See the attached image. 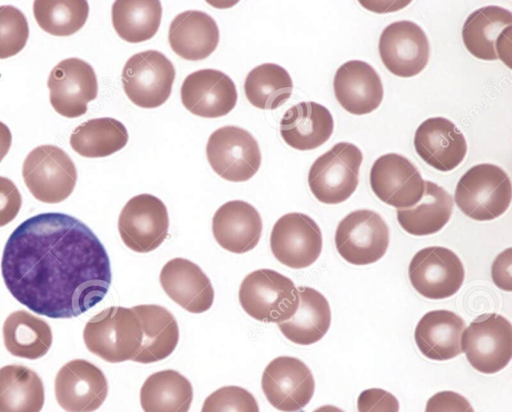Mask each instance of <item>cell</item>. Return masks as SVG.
Instances as JSON below:
<instances>
[{
  "label": "cell",
  "instance_id": "cell-1",
  "mask_svg": "<svg viewBox=\"0 0 512 412\" xmlns=\"http://www.w3.org/2000/svg\"><path fill=\"white\" fill-rule=\"evenodd\" d=\"M1 272L11 295L53 319L77 317L103 300L111 280L108 253L93 231L64 213H41L8 238Z\"/></svg>",
  "mask_w": 512,
  "mask_h": 412
},
{
  "label": "cell",
  "instance_id": "cell-2",
  "mask_svg": "<svg viewBox=\"0 0 512 412\" xmlns=\"http://www.w3.org/2000/svg\"><path fill=\"white\" fill-rule=\"evenodd\" d=\"M143 332L132 308L112 306L92 317L85 325L83 339L87 349L110 363L135 358Z\"/></svg>",
  "mask_w": 512,
  "mask_h": 412
},
{
  "label": "cell",
  "instance_id": "cell-3",
  "mask_svg": "<svg viewBox=\"0 0 512 412\" xmlns=\"http://www.w3.org/2000/svg\"><path fill=\"white\" fill-rule=\"evenodd\" d=\"M512 187L506 172L494 164H477L459 179L454 200L458 208L476 221H489L506 212Z\"/></svg>",
  "mask_w": 512,
  "mask_h": 412
},
{
  "label": "cell",
  "instance_id": "cell-4",
  "mask_svg": "<svg viewBox=\"0 0 512 412\" xmlns=\"http://www.w3.org/2000/svg\"><path fill=\"white\" fill-rule=\"evenodd\" d=\"M239 302L252 318L265 323L289 320L299 305L294 282L272 269H258L241 282Z\"/></svg>",
  "mask_w": 512,
  "mask_h": 412
},
{
  "label": "cell",
  "instance_id": "cell-5",
  "mask_svg": "<svg viewBox=\"0 0 512 412\" xmlns=\"http://www.w3.org/2000/svg\"><path fill=\"white\" fill-rule=\"evenodd\" d=\"M363 155L352 143L339 142L311 165L308 184L315 198L324 204H339L356 190Z\"/></svg>",
  "mask_w": 512,
  "mask_h": 412
},
{
  "label": "cell",
  "instance_id": "cell-6",
  "mask_svg": "<svg viewBox=\"0 0 512 412\" xmlns=\"http://www.w3.org/2000/svg\"><path fill=\"white\" fill-rule=\"evenodd\" d=\"M22 176L29 192L44 203L68 198L77 181L76 167L69 155L54 145H40L26 157Z\"/></svg>",
  "mask_w": 512,
  "mask_h": 412
},
{
  "label": "cell",
  "instance_id": "cell-7",
  "mask_svg": "<svg viewBox=\"0 0 512 412\" xmlns=\"http://www.w3.org/2000/svg\"><path fill=\"white\" fill-rule=\"evenodd\" d=\"M460 343L475 370L484 374L497 373L512 357L511 323L499 314H483L464 329Z\"/></svg>",
  "mask_w": 512,
  "mask_h": 412
},
{
  "label": "cell",
  "instance_id": "cell-8",
  "mask_svg": "<svg viewBox=\"0 0 512 412\" xmlns=\"http://www.w3.org/2000/svg\"><path fill=\"white\" fill-rule=\"evenodd\" d=\"M175 79L172 62L161 52L148 50L131 56L122 70L127 97L141 108H156L169 98Z\"/></svg>",
  "mask_w": 512,
  "mask_h": 412
},
{
  "label": "cell",
  "instance_id": "cell-9",
  "mask_svg": "<svg viewBox=\"0 0 512 412\" xmlns=\"http://www.w3.org/2000/svg\"><path fill=\"white\" fill-rule=\"evenodd\" d=\"M206 155L214 172L232 182L249 180L261 165L256 139L247 130L233 125L221 127L209 136Z\"/></svg>",
  "mask_w": 512,
  "mask_h": 412
},
{
  "label": "cell",
  "instance_id": "cell-10",
  "mask_svg": "<svg viewBox=\"0 0 512 412\" xmlns=\"http://www.w3.org/2000/svg\"><path fill=\"white\" fill-rule=\"evenodd\" d=\"M335 245L345 261L368 265L381 259L389 246V228L376 212L361 209L345 216L338 224Z\"/></svg>",
  "mask_w": 512,
  "mask_h": 412
},
{
  "label": "cell",
  "instance_id": "cell-11",
  "mask_svg": "<svg viewBox=\"0 0 512 412\" xmlns=\"http://www.w3.org/2000/svg\"><path fill=\"white\" fill-rule=\"evenodd\" d=\"M169 216L165 204L151 194L132 197L118 219V231L131 250L147 253L158 248L166 239Z\"/></svg>",
  "mask_w": 512,
  "mask_h": 412
},
{
  "label": "cell",
  "instance_id": "cell-12",
  "mask_svg": "<svg viewBox=\"0 0 512 412\" xmlns=\"http://www.w3.org/2000/svg\"><path fill=\"white\" fill-rule=\"evenodd\" d=\"M465 277L463 264L450 249L432 246L419 250L409 264L413 288L428 299H445L461 288Z\"/></svg>",
  "mask_w": 512,
  "mask_h": 412
},
{
  "label": "cell",
  "instance_id": "cell-13",
  "mask_svg": "<svg viewBox=\"0 0 512 412\" xmlns=\"http://www.w3.org/2000/svg\"><path fill=\"white\" fill-rule=\"evenodd\" d=\"M261 387L274 408L283 412H297L312 399L315 381L303 361L291 356H280L264 369Z\"/></svg>",
  "mask_w": 512,
  "mask_h": 412
},
{
  "label": "cell",
  "instance_id": "cell-14",
  "mask_svg": "<svg viewBox=\"0 0 512 412\" xmlns=\"http://www.w3.org/2000/svg\"><path fill=\"white\" fill-rule=\"evenodd\" d=\"M270 248L274 257L287 267H309L321 254V230L308 215L287 213L272 228Z\"/></svg>",
  "mask_w": 512,
  "mask_h": 412
},
{
  "label": "cell",
  "instance_id": "cell-15",
  "mask_svg": "<svg viewBox=\"0 0 512 412\" xmlns=\"http://www.w3.org/2000/svg\"><path fill=\"white\" fill-rule=\"evenodd\" d=\"M378 51L389 72L408 78L416 76L426 67L430 46L419 25L401 20L384 28L379 38Z\"/></svg>",
  "mask_w": 512,
  "mask_h": 412
},
{
  "label": "cell",
  "instance_id": "cell-16",
  "mask_svg": "<svg viewBox=\"0 0 512 412\" xmlns=\"http://www.w3.org/2000/svg\"><path fill=\"white\" fill-rule=\"evenodd\" d=\"M370 186L379 200L397 209L415 206L422 198L425 181L406 157L387 153L373 163Z\"/></svg>",
  "mask_w": 512,
  "mask_h": 412
},
{
  "label": "cell",
  "instance_id": "cell-17",
  "mask_svg": "<svg viewBox=\"0 0 512 412\" xmlns=\"http://www.w3.org/2000/svg\"><path fill=\"white\" fill-rule=\"evenodd\" d=\"M50 103L54 110L67 118L87 112V104L97 97L98 84L94 69L79 58L60 61L48 78Z\"/></svg>",
  "mask_w": 512,
  "mask_h": 412
},
{
  "label": "cell",
  "instance_id": "cell-18",
  "mask_svg": "<svg viewBox=\"0 0 512 412\" xmlns=\"http://www.w3.org/2000/svg\"><path fill=\"white\" fill-rule=\"evenodd\" d=\"M55 397L67 412H93L105 401L108 382L102 370L84 359L64 364L54 382Z\"/></svg>",
  "mask_w": 512,
  "mask_h": 412
},
{
  "label": "cell",
  "instance_id": "cell-19",
  "mask_svg": "<svg viewBox=\"0 0 512 412\" xmlns=\"http://www.w3.org/2000/svg\"><path fill=\"white\" fill-rule=\"evenodd\" d=\"M181 101L194 115L205 118L222 117L236 105V86L222 71L201 69L184 79Z\"/></svg>",
  "mask_w": 512,
  "mask_h": 412
},
{
  "label": "cell",
  "instance_id": "cell-20",
  "mask_svg": "<svg viewBox=\"0 0 512 412\" xmlns=\"http://www.w3.org/2000/svg\"><path fill=\"white\" fill-rule=\"evenodd\" d=\"M414 147L424 162L442 172L455 169L467 153L464 135L444 117L423 121L415 132Z\"/></svg>",
  "mask_w": 512,
  "mask_h": 412
},
{
  "label": "cell",
  "instance_id": "cell-21",
  "mask_svg": "<svg viewBox=\"0 0 512 412\" xmlns=\"http://www.w3.org/2000/svg\"><path fill=\"white\" fill-rule=\"evenodd\" d=\"M333 88L339 104L354 115L376 110L384 94L376 70L361 60H350L342 64L334 76Z\"/></svg>",
  "mask_w": 512,
  "mask_h": 412
},
{
  "label": "cell",
  "instance_id": "cell-22",
  "mask_svg": "<svg viewBox=\"0 0 512 412\" xmlns=\"http://www.w3.org/2000/svg\"><path fill=\"white\" fill-rule=\"evenodd\" d=\"M160 284L164 292L190 313L209 310L214 300L210 279L195 263L185 258H173L161 269Z\"/></svg>",
  "mask_w": 512,
  "mask_h": 412
},
{
  "label": "cell",
  "instance_id": "cell-23",
  "mask_svg": "<svg viewBox=\"0 0 512 412\" xmlns=\"http://www.w3.org/2000/svg\"><path fill=\"white\" fill-rule=\"evenodd\" d=\"M212 232L223 249L242 254L257 246L262 233L261 216L251 204L232 200L215 212Z\"/></svg>",
  "mask_w": 512,
  "mask_h": 412
},
{
  "label": "cell",
  "instance_id": "cell-24",
  "mask_svg": "<svg viewBox=\"0 0 512 412\" xmlns=\"http://www.w3.org/2000/svg\"><path fill=\"white\" fill-rule=\"evenodd\" d=\"M334 120L330 111L316 102H300L289 108L280 121V134L290 147L313 150L332 135Z\"/></svg>",
  "mask_w": 512,
  "mask_h": 412
},
{
  "label": "cell",
  "instance_id": "cell-25",
  "mask_svg": "<svg viewBox=\"0 0 512 412\" xmlns=\"http://www.w3.org/2000/svg\"><path fill=\"white\" fill-rule=\"evenodd\" d=\"M466 324L449 310H433L419 320L414 339L420 352L431 360L446 361L462 353L461 335Z\"/></svg>",
  "mask_w": 512,
  "mask_h": 412
},
{
  "label": "cell",
  "instance_id": "cell-26",
  "mask_svg": "<svg viewBox=\"0 0 512 412\" xmlns=\"http://www.w3.org/2000/svg\"><path fill=\"white\" fill-rule=\"evenodd\" d=\"M168 40L178 56L189 61H199L207 58L217 48L219 29L207 13L188 10L172 20Z\"/></svg>",
  "mask_w": 512,
  "mask_h": 412
},
{
  "label": "cell",
  "instance_id": "cell-27",
  "mask_svg": "<svg viewBox=\"0 0 512 412\" xmlns=\"http://www.w3.org/2000/svg\"><path fill=\"white\" fill-rule=\"evenodd\" d=\"M132 309L140 319L143 332L140 350L133 361L147 364L167 358L179 341V328L173 314L154 304L137 305Z\"/></svg>",
  "mask_w": 512,
  "mask_h": 412
},
{
  "label": "cell",
  "instance_id": "cell-28",
  "mask_svg": "<svg viewBox=\"0 0 512 412\" xmlns=\"http://www.w3.org/2000/svg\"><path fill=\"white\" fill-rule=\"evenodd\" d=\"M299 305L295 314L278 323L281 333L298 345H311L327 333L331 324V310L327 299L317 290L298 287Z\"/></svg>",
  "mask_w": 512,
  "mask_h": 412
},
{
  "label": "cell",
  "instance_id": "cell-29",
  "mask_svg": "<svg viewBox=\"0 0 512 412\" xmlns=\"http://www.w3.org/2000/svg\"><path fill=\"white\" fill-rule=\"evenodd\" d=\"M453 198L441 186L425 181L421 200L413 207L397 209V220L409 234L424 236L440 231L450 220Z\"/></svg>",
  "mask_w": 512,
  "mask_h": 412
},
{
  "label": "cell",
  "instance_id": "cell-30",
  "mask_svg": "<svg viewBox=\"0 0 512 412\" xmlns=\"http://www.w3.org/2000/svg\"><path fill=\"white\" fill-rule=\"evenodd\" d=\"M3 341L10 354L35 360L48 352L52 331L45 320L18 310L11 313L3 324Z\"/></svg>",
  "mask_w": 512,
  "mask_h": 412
},
{
  "label": "cell",
  "instance_id": "cell-31",
  "mask_svg": "<svg viewBox=\"0 0 512 412\" xmlns=\"http://www.w3.org/2000/svg\"><path fill=\"white\" fill-rule=\"evenodd\" d=\"M509 26H512V13L509 10L496 5L479 8L464 22L463 43L474 57L487 61L496 60V41Z\"/></svg>",
  "mask_w": 512,
  "mask_h": 412
},
{
  "label": "cell",
  "instance_id": "cell-32",
  "mask_svg": "<svg viewBox=\"0 0 512 412\" xmlns=\"http://www.w3.org/2000/svg\"><path fill=\"white\" fill-rule=\"evenodd\" d=\"M193 400L190 381L171 369L151 374L140 390L144 412H188Z\"/></svg>",
  "mask_w": 512,
  "mask_h": 412
},
{
  "label": "cell",
  "instance_id": "cell-33",
  "mask_svg": "<svg viewBox=\"0 0 512 412\" xmlns=\"http://www.w3.org/2000/svg\"><path fill=\"white\" fill-rule=\"evenodd\" d=\"M44 386L32 369L23 365L0 368V412H40Z\"/></svg>",
  "mask_w": 512,
  "mask_h": 412
},
{
  "label": "cell",
  "instance_id": "cell-34",
  "mask_svg": "<svg viewBox=\"0 0 512 412\" xmlns=\"http://www.w3.org/2000/svg\"><path fill=\"white\" fill-rule=\"evenodd\" d=\"M112 24L123 40L147 41L157 33L162 7L158 0H118L112 6Z\"/></svg>",
  "mask_w": 512,
  "mask_h": 412
},
{
  "label": "cell",
  "instance_id": "cell-35",
  "mask_svg": "<svg viewBox=\"0 0 512 412\" xmlns=\"http://www.w3.org/2000/svg\"><path fill=\"white\" fill-rule=\"evenodd\" d=\"M128 141L126 127L110 117L90 119L74 129L70 145L87 158L109 156L122 149Z\"/></svg>",
  "mask_w": 512,
  "mask_h": 412
},
{
  "label": "cell",
  "instance_id": "cell-36",
  "mask_svg": "<svg viewBox=\"0 0 512 412\" xmlns=\"http://www.w3.org/2000/svg\"><path fill=\"white\" fill-rule=\"evenodd\" d=\"M293 82L280 65L264 63L246 76L244 91L247 100L256 108L273 110L283 105L292 94Z\"/></svg>",
  "mask_w": 512,
  "mask_h": 412
},
{
  "label": "cell",
  "instance_id": "cell-37",
  "mask_svg": "<svg viewBox=\"0 0 512 412\" xmlns=\"http://www.w3.org/2000/svg\"><path fill=\"white\" fill-rule=\"evenodd\" d=\"M89 5L85 0H37L33 3L34 18L45 32L59 37L70 36L85 24Z\"/></svg>",
  "mask_w": 512,
  "mask_h": 412
},
{
  "label": "cell",
  "instance_id": "cell-38",
  "mask_svg": "<svg viewBox=\"0 0 512 412\" xmlns=\"http://www.w3.org/2000/svg\"><path fill=\"white\" fill-rule=\"evenodd\" d=\"M28 37L29 26L25 15L14 6H0V59L19 53Z\"/></svg>",
  "mask_w": 512,
  "mask_h": 412
},
{
  "label": "cell",
  "instance_id": "cell-39",
  "mask_svg": "<svg viewBox=\"0 0 512 412\" xmlns=\"http://www.w3.org/2000/svg\"><path fill=\"white\" fill-rule=\"evenodd\" d=\"M201 412H259L255 397L239 386H224L212 392Z\"/></svg>",
  "mask_w": 512,
  "mask_h": 412
},
{
  "label": "cell",
  "instance_id": "cell-40",
  "mask_svg": "<svg viewBox=\"0 0 512 412\" xmlns=\"http://www.w3.org/2000/svg\"><path fill=\"white\" fill-rule=\"evenodd\" d=\"M358 412H399L397 398L380 388L362 391L357 399Z\"/></svg>",
  "mask_w": 512,
  "mask_h": 412
},
{
  "label": "cell",
  "instance_id": "cell-41",
  "mask_svg": "<svg viewBox=\"0 0 512 412\" xmlns=\"http://www.w3.org/2000/svg\"><path fill=\"white\" fill-rule=\"evenodd\" d=\"M22 205V197L16 185L0 176V227L13 221Z\"/></svg>",
  "mask_w": 512,
  "mask_h": 412
},
{
  "label": "cell",
  "instance_id": "cell-42",
  "mask_svg": "<svg viewBox=\"0 0 512 412\" xmlns=\"http://www.w3.org/2000/svg\"><path fill=\"white\" fill-rule=\"evenodd\" d=\"M425 412H474V409L459 393L441 391L428 399Z\"/></svg>",
  "mask_w": 512,
  "mask_h": 412
},
{
  "label": "cell",
  "instance_id": "cell-43",
  "mask_svg": "<svg viewBox=\"0 0 512 412\" xmlns=\"http://www.w3.org/2000/svg\"><path fill=\"white\" fill-rule=\"evenodd\" d=\"M512 248L502 251L494 259L491 266V277L494 284L501 290L512 291Z\"/></svg>",
  "mask_w": 512,
  "mask_h": 412
},
{
  "label": "cell",
  "instance_id": "cell-44",
  "mask_svg": "<svg viewBox=\"0 0 512 412\" xmlns=\"http://www.w3.org/2000/svg\"><path fill=\"white\" fill-rule=\"evenodd\" d=\"M511 28H512V26H509L503 32H501V34L499 35V37L496 41L497 56L504 63H506L508 67H511V65H510Z\"/></svg>",
  "mask_w": 512,
  "mask_h": 412
},
{
  "label": "cell",
  "instance_id": "cell-45",
  "mask_svg": "<svg viewBox=\"0 0 512 412\" xmlns=\"http://www.w3.org/2000/svg\"><path fill=\"white\" fill-rule=\"evenodd\" d=\"M12 143V135L7 125L0 121V162L8 153Z\"/></svg>",
  "mask_w": 512,
  "mask_h": 412
},
{
  "label": "cell",
  "instance_id": "cell-46",
  "mask_svg": "<svg viewBox=\"0 0 512 412\" xmlns=\"http://www.w3.org/2000/svg\"><path fill=\"white\" fill-rule=\"evenodd\" d=\"M313 412H344V411L336 406H333V405H323V406L317 408L316 410H314Z\"/></svg>",
  "mask_w": 512,
  "mask_h": 412
}]
</instances>
